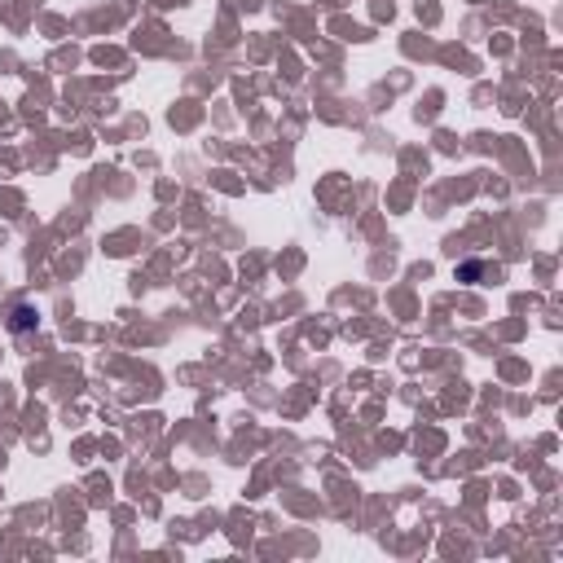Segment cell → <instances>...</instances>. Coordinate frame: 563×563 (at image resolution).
Instances as JSON below:
<instances>
[{"instance_id":"cell-1","label":"cell","mask_w":563,"mask_h":563,"mask_svg":"<svg viewBox=\"0 0 563 563\" xmlns=\"http://www.w3.org/2000/svg\"><path fill=\"white\" fill-rule=\"evenodd\" d=\"M9 326H14V330H31V326H36V313H31L26 304H18V308H14V321H9Z\"/></svg>"}]
</instances>
